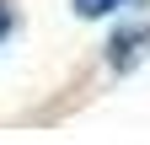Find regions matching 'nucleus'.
I'll list each match as a JSON object with an SVG mask.
<instances>
[{
    "mask_svg": "<svg viewBox=\"0 0 150 145\" xmlns=\"http://www.w3.org/2000/svg\"><path fill=\"white\" fill-rule=\"evenodd\" d=\"M145 54H150V27H129V32H118V38L107 43V59H112V70L139 65Z\"/></svg>",
    "mask_w": 150,
    "mask_h": 145,
    "instance_id": "nucleus-1",
    "label": "nucleus"
},
{
    "mask_svg": "<svg viewBox=\"0 0 150 145\" xmlns=\"http://www.w3.org/2000/svg\"><path fill=\"white\" fill-rule=\"evenodd\" d=\"M123 6H139V0H75V16H86V22H97V16H112Z\"/></svg>",
    "mask_w": 150,
    "mask_h": 145,
    "instance_id": "nucleus-2",
    "label": "nucleus"
},
{
    "mask_svg": "<svg viewBox=\"0 0 150 145\" xmlns=\"http://www.w3.org/2000/svg\"><path fill=\"white\" fill-rule=\"evenodd\" d=\"M6 32H11V6L0 0V43H6Z\"/></svg>",
    "mask_w": 150,
    "mask_h": 145,
    "instance_id": "nucleus-3",
    "label": "nucleus"
}]
</instances>
